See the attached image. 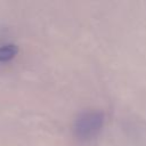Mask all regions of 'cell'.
I'll return each instance as SVG.
<instances>
[{
	"label": "cell",
	"instance_id": "1",
	"mask_svg": "<svg viewBox=\"0 0 146 146\" xmlns=\"http://www.w3.org/2000/svg\"><path fill=\"white\" fill-rule=\"evenodd\" d=\"M105 122V116L98 111H88L81 113L74 121L73 131L76 138L90 140L98 136Z\"/></svg>",
	"mask_w": 146,
	"mask_h": 146
},
{
	"label": "cell",
	"instance_id": "2",
	"mask_svg": "<svg viewBox=\"0 0 146 146\" xmlns=\"http://www.w3.org/2000/svg\"><path fill=\"white\" fill-rule=\"evenodd\" d=\"M18 52V47L13 43H7L0 47V62L11 60Z\"/></svg>",
	"mask_w": 146,
	"mask_h": 146
}]
</instances>
